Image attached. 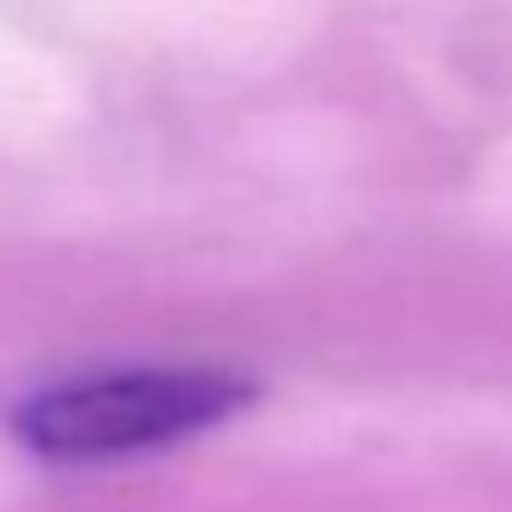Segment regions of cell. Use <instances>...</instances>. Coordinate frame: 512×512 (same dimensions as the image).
Listing matches in <instances>:
<instances>
[{
  "mask_svg": "<svg viewBox=\"0 0 512 512\" xmlns=\"http://www.w3.org/2000/svg\"><path fill=\"white\" fill-rule=\"evenodd\" d=\"M247 404V386L217 368H121L91 380H61L19 410L25 446L49 458H127L199 434Z\"/></svg>",
  "mask_w": 512,
  "mask_h": 512,
  "instance_id": "1",
  "label": "cell"
}]
</instances>
